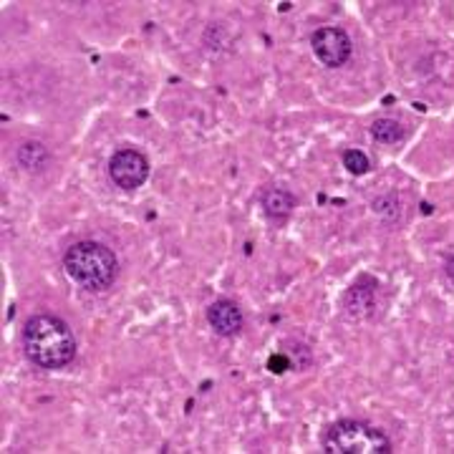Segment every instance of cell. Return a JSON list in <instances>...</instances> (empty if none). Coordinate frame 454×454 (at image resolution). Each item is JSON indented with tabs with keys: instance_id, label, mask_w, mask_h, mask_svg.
Wrapping results in <instances>:
<instances>
[{
	"instance_id": "277c9868",
	"label": "cell",
	"mask_w": 454,
	"mask_h": 454,
	"mask_svg": "<svg viewBox=\"0 0 454 454\" xmlns=\"http://www.w3.org/2000/svg\"><path fill=\"white\" fill-rule=\"evenodd\" d=\"M109 177L116 187L131 192V190L142 187L149 177V162L137 149H119L109 162Z\"/></svg>"
},
{
	"instance_id": "7a4b0ae2",
	"label": "cell",
	"mask_w": 454,
	"mask_h": 454,
	"mask_svg": "<svg viewBox=\"0 0 454 454\" xmlns=\"http://www.w3.org/2000/svg\"><path fill=\"white\" fill-rule=\"evenodd\" d=\"M64 268L66 276L76 286H82L86 291H104L114 283L119 262L106 245L83 240L66 250Z\"/></svg>"
},
{
	"instance_id": "30bf717a",
	"label": "cell",
	"mask_w": 454,
	"mask_h": 454,
	"mask_svg": "<svg viewBox=\"0 0 454 454\" xmlns=\"http://www.w3.org/2000/svg\"><path fill=\"white\" fill-rule=\"evenodd\" d=\"M343 167H346L351 175H366L372 162H369V157H366L361 149H346V152H343Z\"/></svg>"
},
{
	"instance_id": "6da1fadb",
	"label": "cell",
	"mask_w": 454,
	"mask_h": 454,
	"mask_svg": "<svg viewBox=\"0 0 454 454\" xmlns=\"http://www.w3.org/2000/svg\"><path fill=\"white\" fill-rule=\"evenodd\" d=\"M23 348L38 369H64L76 356L74 331L59 316H33L23 328Z\"/></svg>"
},
{
	"instance_id": "5b68a950",
	"label": "cell",
	"mask_w": 454,
	"mask_h": 454,
	"mask_svg": "<svg viewBox=\"0 0 454 454\" xmlns=\"http://www.w3.org/2000/svg\"><path fill=\"white\" fill-rule=\"evenodd\" d=\"M310 49H313L316 59L321 64L328 66V68H339L351 56V38L346 35V31H340V28L325 26V28H318V31L313 33Z\"/></svg>"
},
{
	"instance_id": "3957f363",
	"label": "cell",
	"mask_w": 454,
	"mask_h": 454,
	"mask_svg": "<svg viewBox=\"0 0 454 454\" xmlns=\"http://www.w3.org/2000/svg\"><path fill=\"white\" fill-rule=\"evenodd\" d=\"M324 452L328 454H389V437L373 424L358 419H340L324 434Z\"/></svg>"
},
{
	"instance_id": "8992f818",
	"label": "cell",
	"mask_w": 454,
	"mask_h": 454,
	"mask_svg": "<svg viewBox=\"0 0 454 454\" xmlns=\"http://www.w3.org/2000/svg\"><path fill=\"white\" fill-rule=\"evenodd\" d=\"M207 321L215 328V333L230 339V336L240 333V328H243V313H240V309L232 301H215L210 309H207Z\"/></svg>"
},
{
	"instance_id": "ba28073f",
	"label": "cell",
	"mask_w": 454,
	"mask_h": 454,
	"mask_svg": "<svg viewBox=\"0 0 454 454\" xmlns=\"http://www.w3.org/2000/svg\"><path fill=\"white\" fill-rule=\"evenodd\" d=\"M18 162L26 169L38 172V169H43L49 164V149L41 142H28V145H23L18 149Z\"/></svg>"
},
{
	"instance_id": "52a82bcc",
	"label": "cell",
	"mask_w": 454,
	"mask_h": 454,
	"mask_svg": "<svg viewBox=\"0 0 454 454\" xmlns=\"http://www.w3.org/2000/svg\"><path fill=\"white\" fill-rule=\"evenodd\" d=\"M262 207H265V215L273 217V220H283L288 217L295 207V197L283 190V187H270L265 195H262Z\"/></svg>"
},
{
	"instance_id": "9c48e42d",
	"label": "cell",
	"mask_w": 454,
	"mask_h": 454,
	"mask_svg": "<svg viewBox=\"0 0 454 454\" xmlns=\"http://www.w3.org/2000/svg\"><path fill=\"white\" fill-rule=\"evenodd\" d=\"M372 137L379 145H399L404 139V127L394 119H376L372 124Z\"/></svg>"
},
{
	"instance_id": "8fae6325",
	"label": "cell",
	"mask_w": 454,
	"mask_h": 454,
	"mask_svg": "<svg viewBox=\"0 0 454 454\" xmlns=\"http://www.w3.org/2000/svg\"><path fill=\"white\" fill-rule=\"evenodd\" d=\"M444 270H447V278L454 283V255L447 260V265H444Z\"/></svg>"
}]
</instances>
